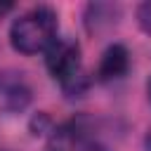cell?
<instances>
[{
  "instance_id": "6da1fadb",
  "label": "cell",
  "mask_w": 151,
  "mask_h": 151,
  "mask_svg": "<svg viewBox=\"0 0 151 151\" xmlns=\"http://www.w3.org/2000/svg\"><path fill=\"white\" fill-rule=\"evenodd\" d=\"M12 47L21 54L47 52L57 40V14L52 7H33L21 14L9 28Z\"/></svg>"
},
{
  "instance_id": "7a4b0ae2",
  "label": "cell",
  "mask_w": 151,
  "mask_h": 151,
  "mask_svg": "<svg viewBox=\"0 0 151 151\" xmlns=\"http://www.w3.org/2000/svg\"><path fill=\"white\" fill-rule=\"evenodd\" d=\"M45 64H47L50 76L54 80H59L66 90H71L76 85V80L80 78V47H78V42H73L68 38H57L45 52Z\"/></svg>"
},
{
  "instance_id": "3957f363",
  "label": "cell",
  "mask_w": 151,
  "mask_h": 151,
  "mask_svg": "<svg viewBox=\"0 0 151 151\" xmlns=\"http://www.w3.org/2000/svg\"><path fill=\"white\" fill-rule=\"evenodd\" d=\"M31 101V87L21 73H0V104L7 111H21Z\"/></svg>"
},
{
  "instance_id": "277c9868",
  "label": "cell",
  "mask_w": 151,
  "mask_h": 151,
  "mask_svg": "<svg viewBox=\"0 0 151 151\" xmlns=\"http://www.w3.org/2000/svg\"><path fill=\"white\" fill-rule=\"evenodd\" d=\"M127 66H130V52L123 45H111L101 54L97 76H99V80H116L127 71Z\"/></svg>"
},
{
  "instance_id": "5b68a950",
  "label": "cell",
  "mask_w": 151,
  "mask_h": 151,
  "mask_svg": "<svg viewBox=\"0 0 151 151\" xmlns=\"http://www.w3.org/2000/svg\"><path fill=\"white\" fill-rule=\"evenodd\" d=\"M87 137L83 134V130H80V125L73 120V123H64V125H59L54 132H52V137H50V151H76L83 142H85Z\"/></svg>"
},
{
  "instance_id": "8992f818",
  "label": "cell",
  "mask_w": 151,
  "mask_h": 151,
  "mask_svg": "<svg viewBox=\"0 0 151 151\" xmlns=\"http://www.w3.org/2000/svg\"><path fill=\"white\" fill-rule=\"evenodd\" d=\"M137 21H139V26H142L146 33H151V0L139 5V9H137Z\"/></svg>"
},
{
  "instance_id": "52a82bcc",
  "label": "cell",
  "mask_w": 151,
  "mask_h": 151,
  "mask_svg": "<svg viewBox=\"0 0 151 151\" xmlns=\"http://www.w3.org/2000/svg\"><path fill=\"white\" fill-rule=\"evenodd\" d=\"M76 151H109L104 144H99V142H94V139H85Z\"/></svg>"
},
{
  "instance_id": "ba28073f",
  "label": "cell",
  "mask_w": 151,
  "mask_h": 151,
  "mask_svg": "<svg viewBox=\"0 0 151 151\" xmlns=\"http://www.w3.org/2000/svg\"><path fill=\"white\" fill-rule=\"evenodd\" d=\"M12 7H14L12 2H0V17H2V14H7V12L12 9Z\"/></svg>"
},
{
  "instance_id": "9c48e42d",
  "label": "cell",
  "mask_w": 151,
  "mask_h": 151,
  "mask_svg": "<svg viewBox=\"0 0 151 151\" xmlns=\"http://www.w3.org/2000/svg\"><path fill=\"white\" fill-rule=\"evenodd\" d=\"M146 144H149V151H151V134H149V139H146Z\"/></svg>"
},
{
  "instance_id": "30bf717a",
  "label": "cell",
  "mask_w": 151,
  "mask_h": 151,
  "mask_svg": "<svg viewBox=\"0 0 151 151\" xmlns=\"http://www.w3.org/2000/svg\"><path fill=\"white\" fill-rule=\"evenodd\" d=\"M149 99H151V80H149Z\"/></svg>"
}]
</instances>
